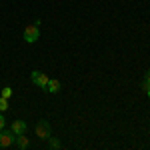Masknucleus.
I'll return each instance as SVG.
<instances>
[{
    "label": "nucleus",
    "instance_id": "f257e3e1",
    "mask_svg": "<svg viewBox=\"0 0 150 150\" xmlns=\"http://www.w3.org/2000/svg\"><path fill=\"white\" fill-rule=\"evenodd\" d=\"M38 38H40V28H38L36 24H28V26L24 28V42L34 44Z\"/></svg>",
    "mask_w": 150,
    "mask_h": 150
},
{
    "label": "nucleus",
    "instance_id": "f03ea898",
    "mask_svg": "<svg viewBox=\"0 0 150 150\" xmlns=\"http://www.w3.org/2000/svg\"><path fill=\"white\" fill-rule=\"evenodd\" d=\"M14 140H16V134H14L12 130H6V128L0 130V146H2V148L14 146Z\"/></svg>",
    "mask_w": 150,
    "mask_h": 150
},
{
    "label": "nucleus",
    "instance_id": "7ed1b4c3",
    "mask_svg": "<svg viewBox=\"0 0 150 150\" xmlns=\"http://www.w3.org/2000/svg\"><path fill=\"white\" fill-rule=\"evenodd\" d=\"M36 136L38 138H50V124H48V120H40L38 124H36Z\"/></svg>",
    "mask_w": 150,
    "mask_h": 150
},
{
    "label": "nucleus",
    "instance_id": "20e7f679",
    "mask_svg": "<svg viewBox=\"0 0 150 150\" xmlns=\"http://www.w3.org/2000/svg\"><path fill=\"white\" fill-rule=\"evenodd\" d=\"M30 78H32V82H34L36 86H40V88L46 92V84H48V76H46V74H42V72L34 70V72L30 74Z\"/></svg>",
    "mask_w": 150,
    "mask_h": 150
},
{
    "label": "nucleus",
    "instance_id": "39448f33",
    "mask_svg": "<svg viewBox=\"0 0 150 150\" xmlns=\"http://www.w3.org/2000/svg\"><path fill=\"white\" fill-rule=\"evenodd\" d=\"M14 134H24L26 130H28V124L24 122V120H14L12 122V128H10Z\"/></svg>",
    "mask_w": 150,
    "mask_h": 150
},
{
    "label": "nucleus",
    "instance_id": "423d86ee",
    "mask_svg": "<svg viewBox=\"0 0 150 150\" xmlns=\"http://www.w3.org/2000/svg\"><path fill=\"white\" fill-rule=\"evenodd\" d=\"M14 144L18 146L20 150H24V148H28L30 146V142H28V138L24 136V134H16V140H14Z\"/></svg>",
    "mask_w": 150,
    "mask_h": 150
},
{
    "label": "nucleus",
    "instance_id": "0eeeda50",
    "mask_svg": "<svg viewBox=\"0 0 150 150\" xmlns=\"http://www.w3.org/2000/svg\"><path fill=\"white\" fill-rule=\"evenodd\" d=\"M58 90H60V82H58L56 78L48 80V84H46V92H50V94H56Z\"/></svg>",
    "mask_w": 150,
    "mask_h": 150
},
{
    "label": "nucleus",
    "instance_id": "6e6552de",
    "mask_svg": "<svg viewBox=\"0 0 150 150\" xmlns=\"http://www.w3.org/2000/svg\"><path fill=\"white\" fill-rule=\"evenodd\" d=\"M48 144H50V148H52V150H58L60 146H62L58 138H48Z\"/></svg>",
    "mask_w": 150,
    "mask_h": 150
},
{
    "label": "nucleus",
    "instance_id": "1a4fd4ad",
    "mask_svg": "<svg viewBox=\"0 0 150 150\" xmlns=\"http://www.w3.org/2000/svg\"><path fill=\"white\" fill-rule=\"evenodd\" d=\"M4 110H8V98L0 96V112H4Z\"/></svg>",
    "mask_w": 150,
    "mask_h": 150
},
{
    "label": "nucleus",
    "instance_id": "9d476101",
    "mask_svg": "<svg viewBox=\"0 0 150 150\" xmlns=\"http://www.w3.org/2000/svg\"><path fill=\"white\" fill-rule=\"evenodd\" d=\"M2 96H4V98H10L12 96V88L10 86H4V88H2Z\"/></svg>",
    "mask_w": 150,
    "mask_h": 150
},
{
    "label": "nucleus",
    "instance_id": "9b49d317",
    "mask_svg": "<svg viewBox=\"0 0 150 150\" xmlns=\"http://www.w3.org/2000/svg\"><path fill=\"white\" fill-rule=\"evenodd\" d=\"M6 126V120H4V116H2V112H0V130Z\"/></svg>",
    "mask_w": 150,
    "mask_h": 150
},
{
    "label": "nucleus",
    "instance_id": "f8f14e48",
    "mask_svg": "<svg viewBox=\"0 0 150 150\" xmlns=\"http://www.w3.org/2000/svg\"><path fill=\"white\" fill-rule=\"evenodd\" d=\"M144 84H150V70L146 72V78H144Z\"/></svg>",
    "mask_w": 150,
    "mask_h": 150
},
{
    "label": "nucleus",
    "instance_id": "ddd939ff",
    "mask_svg": "<svg viewBox=\"0 0 150 150\" xmlns=\"http://www.w3.org/2000/svg\"><path fill=\"white\" fill-rule=\"evenodd\" d=\"M146 94H148V98H150V86H148V90H146Z\"/></svg>",
    "mask_w": 150,
    "mask_h": 150
}]
</instances>
